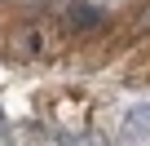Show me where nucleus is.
I'll list each match as a JSON object with an SVG mask.
<instances>
[{
	"instance_id": "nucleus-1",
	"label": "nucleus",
	"mask_w": 150,
	"mask_h": 146,
	"mask_svg": "<svg viewBox=\"0 0 150 146\" xmlns=\"http://www.w3.org/2000/svg\"><path fill=\"white\" fill-rule=\"evenodd\" d=\"M146 27H150V18H146Z\"/></svg>"
},
{
	"instance_id": "nucleus-2",
	"label": "nucleus",
	"mask_w": 150,
	"mask_h": 146,
	"mask_svg": "<svg viewBox=\"0 0 150 146\" xmlns=\"http://www.w3.org/2000/svg\"><path fill=\"white\" fill-rule=\"evenodd\" d=\"M31 5H35V0H31Z\"/></svg>"
}]
</instances>
